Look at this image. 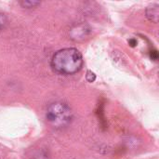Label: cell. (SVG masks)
Returning a JSON list of instances; mask_svg holds the SVG:
<instances>
[{
    "mask_svg": "<svg viewBox=\"0 0 159 159\" xmlns=\"http://www.w3.org/2000/svg\"><path fill=\"white\" fill-rule=\"evenodd\" d=\"M83 57L81 52L75 48H66L54 53L51 59L52 69L61 75H74L81 70Z\"/></svg>",
    "mask_w": 159,
    "mask_h": 159,
    "instance_id": "obj_1",
    "label": "cell"
},
{
    "mask_svg": "<svg viewBox=\"0 0 159 159\" xmlns=\"http://www.w3.org/2000/svg\"><path fill=\"white\" fill-rule=\"evenodd\" d=\"M46 119L55 129L67 127L73 119L71 107L63 102H55L48 105L46 111Z\"/></svg>",
    "mask_w": 159,
    "mask_h": 159,
    "instance_id": "obj_2",
    "label": "cell"
},
{
    "mask_svg": "<svg viewBox=\"0 0 159 159\" xmlns=\"http://www.w3.org/2000/svg\"><path fill=\"white\" fill-rule=\"evenodd\" d=\"M89 33V29L84 25V24H80L77 25L75 28L72 29L71 31V38L74 40H81L84 39Z\"/></svg>",
    "mask_w": 159,
    "mask_h": 159,
    "instance_id": "obj_3",
    "label": "cell"
},
{
    "mask_svg": "<svg viewBox=\"0 0 159 159\" xmlns=\"http://www.w3.org/2000/svg\"><path fill=\"white\" fill-rule=\"evenodd\" d=\"M146 17L152 22L157 23L159 19V6L157 4H152L146 8Z\"/></svg>",
    "mask_w": 159,
    "mask_h": 159,
    "instance_id": "obj_4",
    "label": "cell"
},
{
    "mask_svg": "<svg viewBox=\"0 0 159 159\" xmlns=\"http://www.w3.org/2000/svg\"><path fill=\"white\" fill-rule=\"evenodd\" d=\"M20 5L22 7H26V8H33V7H36L37 6L40 5V2L38 1H28V0H24V1H20Z\"/></svg>",
    "mask_w": 159,
    "mask_h": 159,
    "instance_id": "obj_5",
    "label": "cell"
},
{
    "mask_svg": "<svg viewBox=\"0 0 159 159\" xmlns=\"http://www.w3.org/2000/svg\"><path fill=\"white\" fill-rule=\"evenodd\" d=\"M86 80L89 83H92L96 80V75L90 71V70H88L87 71V74H86Z\"/></svg>",
    "mask_w": 159,
    "mask_h": 159,
    "instance_id": "obj_6",
    "label": "cell"
},
{
    "mask_svg": "<svg viewBox=\"0 0 159 159\" xmlns=\"http://www.w3.org/2000/svg\"><path fill=\"white\" fill-rule=\"evenodd\" d=\"M7 23V19L6 15L3 13H0V31L5 28Z\"/></svg>",
    "mask_w": 159,
    "mask_h": 159,
    "instance_id": "obj_7",
    "label": "cell"
},
{
    "mask_svg": "<svg viewBox=\"0 0 159 159\" xmlns=\"http://www.w3.org/2000/svg\"><path fill=\"white\" fill-rule=\"evenodd\" d=\"M150 57H151L152 60L157 61L158 60V52H157V50H152L150 52Z\"/></svg>",
    "mask_w": 159,
    "mask_h": 159,
    "instance_id": "obj_8",
    "label": "cell"
},
{
    "mask_svg": "<svg viewBox=\"0 0 159 159\" xmlns=\"http://www.w3.org/2000/svg\"><path fill=\"white\" fill-rule=\"evenodd\" d=\"M129 45H130L131 47H135V46L138 44V42H137V40H136L135 38H131V39H129Z\"/></svg>",
    "mask_w": 159,
    "mask_h": 159,
    "instance_id": "obj_9",
    "label": "cell"
}]
</instances>
